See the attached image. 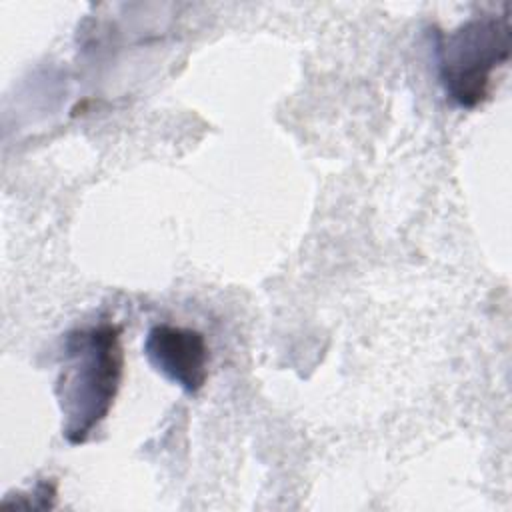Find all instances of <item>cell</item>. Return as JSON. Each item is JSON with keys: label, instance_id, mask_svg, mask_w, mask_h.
I'll return each instance as SVG.
<instances>
[{"label": "cell", "instance_id": "6da1fadb", "mask_svg": "<svg viewBox=\"0 0 512 512\" xmlns=\"http://www.w3.org/2000/svg\"><path fill=\"white\" fill-rule=\"evenodd\" d=\"M122 368L118 326L104 322L66 334L56 396L64 418L62 434L70 444H84L110 414Z\"/></svg>", "mask_w": 512, "mask_h": 512}, {"label": "cell", "instance_id": "7a4b0ae2", "mask_svg": "<svg viewBox=\"0 0 512 512\" xmlns=\"http://www.w3.org/2000/svg\"><path fill=\"white\" fill-rule=\"evenodd\" d=\"M512 26L508 6L502 14H480L448 34H438V74L446 96L460 108L488 98L494 70L510 58Z\"/></svg>", "mask_w": 512, "mask_h": 512}, {"label": "cell", "instance_id": "3957f363", "mask_svg": "<svg viewBox=\"0 0 512 512\" xmlns=\"http://www.w3.org/2000/svg\"><path fill=\"white\" fill-rule=\"evenodd\" d=\"M144 356L156 372L188 394H196L206 384L208 346L198 330L152 326L144 340Z\"/></svg>", "mask_w": 512, "mask_h": 512}]
</instances>
